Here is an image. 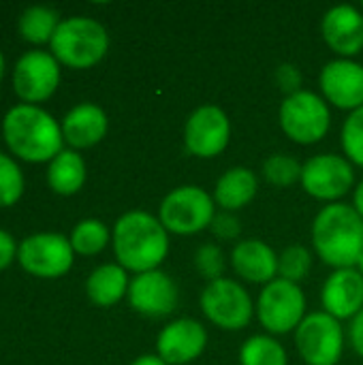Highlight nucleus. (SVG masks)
I'll return each instance as SVG.
<instances>
[{
	"label": "nucleus",
	"mask_w": 363,
	"mask_h": 365,
	"mask_svg": "<svg viewBox=\"0 0 363 365\" xmlns=\"http://www.w3.org/2000/svg\"><path fill=\"white\" fill-rule=\"evenodd\" d=\"M111 242L118 265L133 274L160 269L169 255V231L156 216L141 210L126 212L116 220Z\"/></svg>",
	"instance_id": "f257e3e1"
},
{
	"label": "nucleus",
	"mask_w": 363,
	"mask_h": 365,
	"mask_svg": "<svg viewBox=\"0 0 363 365\" xmlns=\"http://www.w3.org/2000/svg\"><path fill=\"white\" fill-rule=\"evenodd\" d=\"M312 248L334 269L357 267L363 255V218L353 205L327 203L312 222Z\"/></svg>",
	"instance_id": "f03ea898"
},
{
	"label": "nucleus",
	"mask_w": 363,
	"mask_h": 365,
	"mask_svg": "<svg viewBox=\"0 0 363 365\" xmlns=\"http://www.w3.org/2000/svg\"><path fill=\"white\" fill-rule=\"evenodd\" d=\"M2 137L9 150L28 163H51L62 152V126L36 105H15L2 120Z\"/></svg>",
	"instance_id": "7ed1b4c3"
},
{
	"label": "nucleus",
	"mask_w": 363,
	"mask_h": 365,
	"mask_svg": "<svg viewBox=\"0 0 363 365\" xmlns=\"http://www.w3.org/2000/svg\"><path fill=\"white\" fill-rule=\"evenodd\" d=\"M49 45L60 64L71 68H90L105 58L109 49V34L101 21L77 15L60 21Z\"/></svg>",
	"instance_id": "20e7f679"
},
{
	"label": "nucleus",
	"mask_w": 363,
	"mask_h": 365,
	"mask_svg": "<svg viewBox=\"0 0 363 365\" xmlns=\"http://www.w3.org/2000/svg\"><path fill=\"white\" fill-rule=\"evenodd\" d=\"M216 216L214 197L195 184L173 188L158 207V220L173 235H195L212 227Z\"/></svg>",
	"instance_id": "39448f33"
},
{
	"label": "nucleus",
	"mask_w": 363,
	"mask_h": 365,
	"mask_svg": "<svg viewBox=\"0 0 363 365\" xmlns=\"http://www.w3.org/2000/svg\"><path fill=\"white\" fill-rule=\"evenodd\" d=\"M278 120L282 133L291 141L300 145H312L327 135L332 126V111L321 94L300 90L291 96H285L278 109Z\"/></svg>",
	"instance_id": "423d86ee"
},
{
	"label": "nucleus",
	"mask_w": 363,
	"mask_h": 365,
	"mask_svg": "<svg viewBox=\"0 0 363 365\" xmlns=\"http://www.w3.org/2000/svg\"><path fill=\"white\" fill-rule=\"evenodd\" d=\"M255 312L270 336H285L306 319V295L300 284L276 278L259 293Z\"/></svg>",
	"instance_id": "0eeeda50"
},
{
	"label": "nucleus",
	"mask_w": 363,
	"mask_h": 365,
	"mask_svg": "<svg viewBox=\"0 0 363 365\" xmlns=\"http://www.w3.org/2000/svg\"><path fill=\"white\" fill-rule=\"evenodd\" d=\"M205 319L225 331H240L250 325L255 317V304L250 293L231 278H218L208 282L199 297Z\"/></svg>",
	"instance_id": "6e6552de"
},
{
	"label": "nucleus",
	"mask_w": 363,
	"mask_h": 365,
	"mask_svg": "<svg viewBox=\"0 0 363 365\" xmlns=\"http://www.w3.org/2000/svg\"><path fill=\"white\" fill-rule=\"evenodd\" d=\"M295 346L308 365H338L344 353V329L327 312H310L295 329Z\"/></svg>",
	"instance_id": "1a4fd4ad"
},
{
	"label": "nucleus",
	"mask_w": 363,
	"mask_h": 365,
	"mask_svg": "<svg viewBox=\"0 0 363 365\" xmlns=\"http://www.w3.org/2000/svg\"><path fill=\"white\" fill-rule=\"evenodd\" d=\"M75 250L60 233H34L17 246V261L34 278H62L73 267Z\"/></svg>",
	"instance_id": "9d476101"
},
{
	"label": "nucleus",
	"mask_w": 363,
	"mask_h": 365,
	"mask_svg": "<svg viewBox=\"0 0 363 365\" xmlns=\"http://www.w3.org/2000/svg\"><path fill=\"white\" fill-rule=\"evenodd\" d=\"M300 182L310 197L338 203L355 186V169L342 154H317L304 163Z\"/></svg>",
	"instance_id": "9b49d317"
},
{
	"label": "nucleus",
	"mask_w": 363,
	"mask_h": 365,
	"mask_svg": "<svg viewBox=\"0 0 363 365\" xmlns=\"http://www.w3.org/2000/svg\"><path fill=\"white\" fill-rule=\"evenodd\" d=\"M231 141V122L218 105L197 107L184 124V148L197 158H216Z\"/></svg>",
	"instance_id": "f8f14e48"
},
{
	"label": "nucleus",
	"mask_w": 363,
	"mask_h": 365,
	"mask_svg": "<svg viewBox=\"0 0 363 365\" xmlns=\"http://www.w3.org/2000/svg\"><path fill=\"white\" fill-rule=\"evenodd\" d=\"M60 83V62L53 53L34 49L24 53L13 68V88L15 94L26 103L47 101Z\"/></svg>",
	"instance_id": "ddd939ff"
},
{
	"label": "nucleus",
	"mask_w": 363,
	"mask_h": 365,
	"mask_svg": "<svg viewBox=\"0 0 363 365\" xmlns=\"http://www.w3.org/2000/svg\"><path fill=\"white\" fill-rule=\"evenodd\" d=\"M128 304L135 312L148 319H165L171 317L180 302L178 284L163 269H152L145 274H137L128 287Z\"/></svg>",
	"instance_id": "4468645a"
},
{
	"label": "nucleus",
	"mask_w": 363,
	"mask_h": 365,
	"mask_svg": "<svg viewBox=\"0 0 363 365\" xmlns=\"http://www.w3.org/2000/svg\"><path fill=\"white\" fill-rule=\"evenodd\" d=\"M321 94L327 105L349 113L363 107V64L351 58H336L321 68Z\"/></svg>",
	"instance_id": "2eb2a0df"
},
{
	"label": "nucleus",
	"mask_w": 363,
	"mask_h": 365,
	"mask_svg": "<svg viewBox=\"0 0 363 365\" xmlns=\"http://www.w3.org/2000/svg\"><path fill=\"white\" fill-rule=\"evenodd\" d=\"M208 346V331L195 319H175L167 323L156 338V355L169 365L193 364Z\"/></svg>",
	"instance_id": "dca6fc26"
},
{
	"label": "nucleus",
	"mask_w": 363,
	"mask_h": 365,
	"mask_svg": "<svg viewBox=\"0 0 363 365\" xmlns=\"http://www.w3.org/2000/svg\"><path fill=\"white\" fill-rule=\"evenodd\" d=\"M321 34L334 53L353 60L363 49V13L353 4L332 6L323 15Z\"/></svg>",
	"instance_id": "f3484780"
},
{
	"label": "nucleus",
	"mask_w": 363,
	"mask_h": 365,
	"mask_svg": "<svg viewBox=\"0 0 363 365\" xmlns=\"http://www.w3.org/2000/svg\"><path fill=\"white\" fill-rule=\"evenodd\" d=\"M323 312L338 321H351L363 308V276L357 267L334 269L321 289Z\"/></svg>",
	"instance_id": "a211bd4d"
},
{
	"label": "nucleus",
	"mask_w": 363,
	"mask_h": 365,
	"mask_svg": "<svg viewBox=\"0 0 363 365\" xmlns=\"http://www.w3.org/2000/svg\"><path fill=\"white\" fill-rule=\"evenodd\" d=\"M231 267L242 280L265 287L278 278V255L263 240H240L231 250Z\"/></svg>",
	"instance_id": "6ab92c4d"
},
{
	"label": "nucleus",
	"mask_w": 363,
	"mask_h": 365,
	"mask_svg": "<svg viewBox=\"0 0 363 365\" xmlns=\"http://www.w3.org/2000/svg\"><path fill=\"white\" fill-rule=\"evenodd\" d=\"M107 128H109L107 113L94 103L75 105L62 120L64 141L75 150H86L96 145L107 135Z\"/></svg>",
	"instance_id": "aec40b11"
},
{
	"label": "nucleus",
	"mask_w": 363,
	"mask_h": 365,
	"mask_svg": "<svg viewBox=\"0 0 363 365\" xmlns=\"http://www.w3.org/2000/svg\"><path fill=\"white\" fill-rule=\"evenodd\" d=\"M259 192V178L248 167L227 169L214 186V203L223 212H237L252 203Z\"/></svg>",
	"instance_id": "412c9836"
},
{
	"label": "nucleus",
	"mask_w": 363,
	"mask_h": 365,
	"mask_svg": "<svg viewBox=\"0 0 363 365\" xmlns=\"http://www.w3.org/2000/svg\"><path fill=\"white\" fill-rule=\"evenodd\" d=\"M128 272L118 263H105L96 267L86 280L88 299L101 308H111L122 302V297L128 295Z\"/></svg>",
	"instance_id": "4be33fe9"
},
{
	"label": "nucleus",
	"mask_w": 363,
	"mask_h": 365,
	"mask_svg": "<svg viewBox=\"0 0 363 365\" xmlns=\"http://www.w3.org/2000/svg\"><path fill=\"white\" fill-rule=\"evenodd\" d=\"M86 182V163L79 152L62 150L47 167V184L56 195L71 197Z\"/></svg>",
	"instance_id": "5701e85b"
},
{
	"label": "nucleus",
	"mask_w": 363,
	"mask_h": 365,
	"mask_svg": "<svg viewBox=\"0 0 363 365\" xmlns=\"http://www.w3.org/2000/svg\"><path fill=\"white\" fill-rule=\"evenodd\" d=\"M60 21L62 19H60L58 11H53L49 6H30L19 17V34L24 41H28L32 45L51 43Z\"/></svg>",
	"instance_id": "b1692460"
},
{
	"label": "nucleus",
	"mask_w": 363,
	"mask_h": 365,
	"mask_svg": "<svg viewBox=\"0 0 363 365\" xmlns=\"http://www.w3.org/2000/svg\"><path fill=\"white\" fill-rule=\"evenodd\" d=\"M68 240H71V246H73L75 255L94 257V255H98V252H103L107 248V244L111 242V233H109V229H107V225L103 220L86 218V220L75 225Z\"/></svg>",
	"instance_id": "393cba45"
},
{
	"label": "nucleus",
	"mask_w": 363,
	"mask_h": 365,
	"mask_svg": "<svg viewBox=\"0 0 363 365\" xmlns=\"http://www.w3.org/2000/svg\"><path fill=\"white\" fill-rule=\"evenodd\" d=\"M285 346L274 336H250L240 349L242 365H287Z\"/></svg>",
	"instance_id": "a878e982"
},
{
	"label": "nucleus",
	"mask_w": 363,
	"mask_h": 365,
	"mask_svg": "<svg viewBox=\"0 0 363 365\" xmlns=\"http://www.w3.org/2000/svg\"><path fill=\"white\" fill-rule=\"evenodd\" d=\"M302 167L297 158L285 154V152H278V154H272L265 158L263 163V178L276 186V188H289L293 186L295 182L302 180Z\"/></svg>",
	"instance_id": "bb28decb"
},
{
	"label": "nucleus",
	"mask_w": 363,
	"mask_h": 365,
	"mask_svg": "<svg viewBox=\"0 0 363 365\" xmlns=\"http://www.w3.org/2000/svg\"><path fill=\"white\" fill-rule=\"evenodd\" d=\"M312 269V252L306 246H289L278 255V278L300 284Z\"/></svg>",
	"instance_id": "cd10ccee"
},
{
	"label": "nucleus",
	"mask_w": 363,
	"mask_h": 365,
	"mask_svg": "<svg viewBox=\"0 0 363 365\" xmlns=\"http://www.w3.org/2000/svg\"><path fill=\"white\" fill-rule=\"evenodd\" d=\"M24 195V173L19 165L6 156L0 154V207L15 205Z\"/></svg>",
	"instance_id": "c85d7f7f"
},
{
	"label": "nucleus",
	"mask_w": 363,
	"mask_h": 365,
	"mask_svg": "<svg viewBox=\"0 0 363 365\" xmlns=\"http://www.w3.org/2000/svg\"><path fill=\"white\" fill-rule=\"evenodd\" d=\"M340 143L344 150V156L357 165L363 167V107L349 113V118L342 124L340 133Z\"/></svg>",
	"instance_id": "c756f323"
},
{
	"label": "nucleus",
	"mask_w": 363,
	"mask_h": 365,
	"mask_svg": "<svg viewBox=\"0 0 363 365\" xmlns=\"http://www.w3.org/2000/svg\"><path fill=\"white\" fill-rule=\"evenodd\" d=\"M225 255L216 244H201L195 252V267L197 272L208 280L214 282L218 278H225Z\"/></svg>",
	"instance_id": "7c9ffc66"
},
{
	"label": "nucleus",
	"mask_w": 363,
	"mask_h": 365,
	"mask_svg": "<svg viewBox=\"0 0 363 365\" xmlns=\"http://www.w3.org/2000/svg\"><path fill=\"white\" fill-rule=\"evenodd\" d=\"M210 231L218 237V240H225V242H233L240 237L242 233V225H240V218L233 214V212H216L214 220H212V227Z\"/></svg>",
	"instance_id": "2f4dec72"
},
{
	"label": "nucleus",
	"mask_w": 363,
	"mask_h": 365,
	"mask_svg": "<svg viewBox=\"0 0 363 365\" xmlns=\"http://www.w3.org/2000/svg\"><path fill=\"white\" fill-rule=\"evenodd\" d=\"M302 81H304L302 71H300L295 64L285 62V64H280V66L276 68V83H278V88H280L287 96L300 92V90H302Z\"/></svg>",
	"instance_id": "473e14b6"
},
{
	"label": "nucleus",
	"mask_w": 363,
	"mask_h": 365,
	"mask_svg": "<svg viewBox=\"0 0 363 365\" xmlns=\"http://www.w3.org/2000/svg\"><path fill=\"white\" fill-rule=\"evenodd\" d=\"M13 259H17V246H15V240L11 233L2 231L0 229V272H4Z\"/></svg>",
	"instance_id": "72a5a7b5"
},
{
	"label": "nucleus",
	"mask_w": 363,
	"mask_h": 365,
	"mask_svg": "<svg viewBox=\"0 0 363 365\" xmlns=\"http://www.w3.org/2000/svg\"><path fill=\"white\" fill-rule=\"evenodd\" d=\"M349 342L353 346V351L363 357V308L359 314H355L351 319V325H349Z\"/></svg>",
	"instance_id": "f704fd0d"
},
{
	"label": "nucleus",
	"mask_w": 363,
	"mask_h": 365,
	"mask_svg": "<svg viewBox=\"0 0 363 365\" xmlns=\"http://www.w3.org/2000/svg\"><path fill=\"white\" fill-rule=\"evenodd\" d=\"M131 365H169L165 359H160L158 355H141L137 357Z\"/></svg>",
	"instance_id": "c9c22d12"
},
{
	"label": "nucleus",
	"mask_w": 363,
	"mask_h": 365,
	"mask_svg": "<svg viewBox=\"0 0 363 365\" xmlns=\"http://www.w3.org/2000/svg\"><path fill=\"white\" fill-rule=\"evenodd\" d=\"M353 207H355V212L363 218V180L355 186V192H353Z\"/></svg>",
	"instance_id": "e433bc0d"
},
{
	"label": "nucleus",
	"mask_w": 363,
	"mask_h": 365,
	"mask_svg": "<svg viewBox=\"0 0 363 365\" xmlns=\"http://www.w3.org/2000/svg\"><path fill=\"white\" fill-rule=\"evenodd\" d=\"M2 77H4V56L0 51V81H2Z\"/></svg>",
	"instance_id": "4c0bfd02"
},
{
	"label": "nucleus",
	"mask_w": 363,
	"mask_h": 365,
	"mask_svg": "<svg viewBox=\"0 0 363 365\" xmlns=\"http://www.w3.org/2000/svg\"><path fill=\"white\" fill-rule=\"evenodd\" d=\"M357 269H359V274L363 276V255L359 257V261H357Z\"/></svg>",
	"instance_id": "58836bf2"
},
{
	"label": "nucleus",
	"mask_w": 363,
	"mask_h": 365,
	"mask_svg": "<svg viewBox=\"0 0 363 365\" xmlns=\"http://www.w3.org/2000/svg\"><path fill=\"white\" fill-rule=\"evenodd\" d=\"M362 11H363V2H362Z\"/></svg>",
	"instance_id": "ea45409f"
}]
</instances>
